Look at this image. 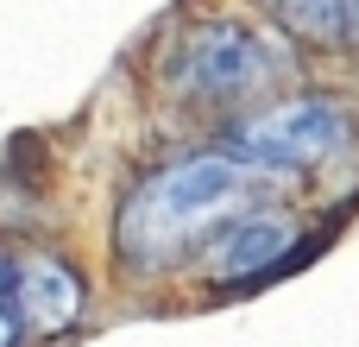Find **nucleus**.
<instances>
[{
  "mask_svg": "<svg viewBox=\"0 0 359 347\" xmlns=\"http://www.w3.org/2000/svg\"><path fill=\"white\" fill-rule=\"evenodd\" d=\"M6 291H13L19 335H32V341H50V335L76 329L82 310H88L82 272L63 266L57 253H19V259H6Z\"/></svg>",
  "mask_w": 359,
  "mask_h": 347,
  "instance_id": "nucleus-4",
  "label": "nucleus"
},
{
  "mask_svg": "<svg viewBox=\"0 0 359 347\" xmlns=\"http://www.w3.org/2000/svg\"><path fill=\"white\" fill-rule=\"evenodd\" d=\"M284 76H290L284 38L233 13L196 19L164 44V89L189 107H240L284 89Z\"/></svg>",
  "mask_w": 359,
  "mask_h": 347,
  "instance_id": "nucleus-2",
  "label": "nucleus"
},
{
  "mask_svg": "<svg viewBox=\"0 0 359 347\" xmlns=\"http://www.w3.org/2000/svg\"><path fill=\"white\" fill-rule=\"evenodd\" d=\"M19 341V316H13V291H6V259H0V347Z\"/></svg>",
  "mask_w": 359,
  "mask_h": 347,
  "instance_id": "nucleus-7",
  "label": "nucleus"
},
{
  "mask_svg": "<svg viewBox=\"0 0 359 347\" xmlns=\"http://www.w3.org/2000/svg\"><path fill=\"white\" fill-rule=\"evenodd\" d=\"M290 247H297V221H290L284 209H265V202H259V209H246L240 221H227L202 259H208V278H215V284H252V278L278 272V266L290 259Z\"/></svg>",
  "mask_w": 359,
  "mask_h": 347,
  "instance_id": "nucleus-5",
  "label": "nucleus"
},
{
  "mask_svg": "<svg viewBox=\"0 0 359 347\" xmlns=\"http://www.w3.org/2000/svg\"><path fill=\"white\" fill-rule=\"evenodd\" d=\"M265 183L271 177L246 171L233 152L170 158L164 171H151L145 183H133V196L120 202V221H114L120 266H133V272H170L189 253H208L227 221H240L246 209H259Z\"/></svg>",
  "mask_w": 359,
  "mask_h": 347,
  "instance_id": "nucleus-1",
  "label": "nucleus"
},
{
  "mask_svg": "<svg viewBox=\"0 0 359 347\" xmlns=\"http://www.w3.org/2000/svg\"><path fill=\"white\" fill-rule=\"evenodd\" d=\"M265 13L309 51L359 57V0H265Z\"/></svg>",
  "mask_w": 359,
  "mask_h": 347,
  "instance_id": "nucleus-6",
  "label": "nucleus"
},
{
  "mask_svg": "<svg viewBox=\"0 0 359 347\" xmlns=\"http://www.w3.org/2000/svg\"><path fill=\"white\" fill-rule=\"evenodd\" d=\"M353 133H359V120L341 95L303 89V95L265 101L246 120H233L221 152H233L259 177H316V171H328L334 158L353 152Z\"/></svg>",
  "mask_w": 359,
  "mask_h": 347,
  "instance_id": "nucleus-3",
  "label": "nucleus"
}]
</instances>
